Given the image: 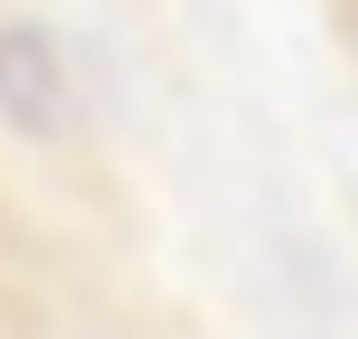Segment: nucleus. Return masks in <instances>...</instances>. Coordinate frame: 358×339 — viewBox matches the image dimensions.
I'll return each instance as SVG.
<instances>
[{
  "label": "nucleus",
  "mask_w": 358,
  "mask_h": 339,
  "mask_svg": "<svg viewBox=\"0 0 358 339\" xmlns=\"http://www.w3.org/2000/svg\"><path fill=\"white\" fill-rule=\"evenodd\" d=\"M0 104L29 132H48L57 113H66V66H57V48L38 29H0Z\"/></svg>",
  "instance_id": "f257e3e1"
}]
</instances>
